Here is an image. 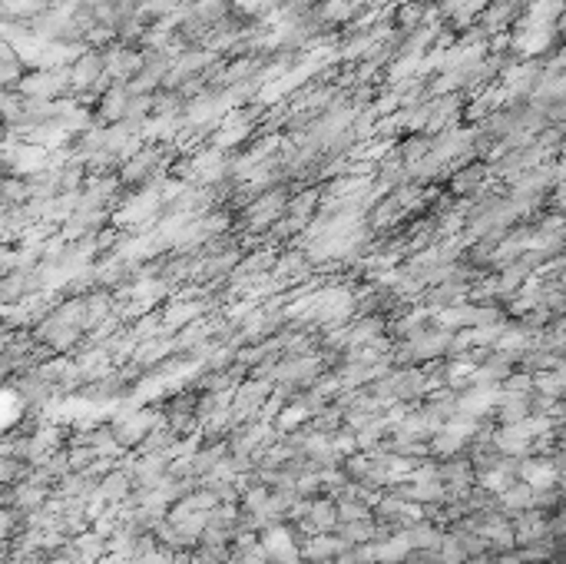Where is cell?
Returning <instances> with one entry per match:
<instances>
[{"label": "cell", "instance_id": "6da1fadb", "mask_svg": "<svg viewBox=\"0 0 566 564\" xmlns=\"http://www.w3.org/2000/svg\"><path fill=\"white\" fill-rule=\"evenodd\" d=\"M23 74H27V64L21 60L17 47H13V43H7V40H0V86L13 90V86L21 84Z\"/></svg>", "mask_w": 566, "mask_h": 564}, {"label": "cell", "instance_id": "7a4b0ae2", "mask_svg": "<svg viewBox=\"0 0 566 564\" xmlns=\"http://www.w3.org/2000/svg\"><path fill=\"white\" fill-rule=\"evenodd\" d=\"M305 522L312 524V534H318V532H332V528L338 524L335 501H328V498H312V501H308V515H305Z\"/></svg>", "mask_w": 566, "mask_h": 564}, {"label": "cell", "instance_id": "3957f363", "mask_svg": "<svg viewBox=\"0 0 566 564\" xmlns=\"http://www.w3.org/2000/svg\"><path fill=\"white\" fill-rule=\"evenodd\" d=\"M487 163H473V166H461L457 170V176H454V192H471V190H477L483 183V176H487Z\"/></svg>", "mask_w": 566, "mask_h": 564}]
</instances>
